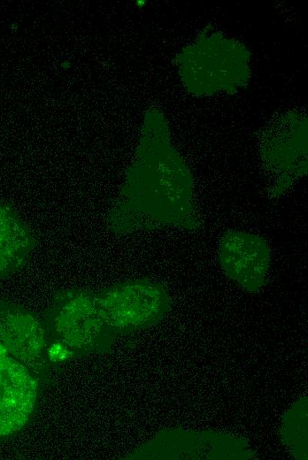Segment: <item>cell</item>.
<instances>
[{
	"label": "cell",
	"mask_w": 308,
	"mask_h": 460,
	"mask_svg": "<svg viewBox=\"0 0 308 460\" xmlns=\"http://www.w3.org/2000/svg\"><path fill=\"white\" fill-rule=\"evenodd\" d=\"M280 437L296 459H308V401L302 396L283 417Z\"/></svg>",
	"instance_id": "9"
},
{
	"label": "cell",
	"mask_w": 308,
	"mask_h": 460,
	"mask_svg": "<svg viewBox=\"0 0 308 460\" xmlns=\"http://www.w3.org/2000/svg\"><path fill=\"white\" fill-rule=\"evenodd\" d=\"M36 243L31 228L13 208L0 201V279L19 271Z\"/></svg>",
	"instance_id": "8"
},
{
	"label": "cell",
	"mask_w": 308,
	"mask_h": 460,
	"mask_svg": "<svg viewBox=\"0 0 308 460\" xmlns=\"http://www.w3.org/2000/svg\"><path fill=\"white\" fill-rule=\"evenodd\" d=\"M256 457L249 441L212 430L172 428L160 431L127 456L147 460H247Z\"/></svg>",
	"instance_id": "4"
},
{
	"label": "cell",
	"mask_w": 308,
	"mask_h": 460,
	"mask_svg": "<svg viewBox=\"0 0 308 460\" xmlns=\"http://www.w3.org/2000/svg\"><path fill=\"white\" fill-rule=\"evenodd\" d=\"M0 343L9 356L24 364L45 386L52 365L42 318L12 302H0Z\"/></svg>",
	"instance_id": "5"
},
{
	"label": "cell",
	"mask_w": 308,
	"mask_h": 460,
	"mask_svg": "<svg viewBox=\"0 0 308 460\" xmlns=\"http://www.w3.org/2000/svg\"><path fill=\"white\" fill-rule=\"evenodd\" d=\"M219 261L229 280L249 293H257L266 283L271 252L262 237L246 231L230 230L220 241Z\"/></svg>",
	"instance_id": "7"
},
{
	"label": "cell",
	"mask_w": 308,
	"mask_h": 460,
	"mask_svg": "<svg viewBox=\"0 0 308 460\" xmlns=\"http://www.w3.org/2000/svg\"><path fill=\"white\" fill-rule=\"evenodd\" d=\"M42 320L48 344L62 346L72 358L105 353L114 341L103 321L95 292L89 289L58 291Z\"/></svg>",
	"instance_id": "2"
},
{
	"label": "cell",
	"mask_w": 308,
	"mask_h": 460,
	"mask_svg": "<svg viewBox=\"0 0 308 460\" xmlns=\"http://www.w3.org/2000/svg\"><path fill=\"white\" fill-rule=\"evenodd\" d=\"M107 222L116 234L200 227L189 172L166 136L147 134L142 139Z\"/></svg>",
	"instance_id": "1"
},
{
	"label": "cell",
	"mask_w": 308,
	"mask_h": 460,
	"mask_svg": "<svg viewBox=\"0 0 308 460\" xmlns=\"http://www.w3.org/2000/svg\"><path fill=\"white\" fill-rule=\"evenodd\" d=\"M103 321L115 339L156 326L171 310V299L160 283L136 279L95 292Z\"/></svg>",
	"instance_id": "3"
},
{
	"label": "cell",
	"mask_w": 308,
	"mask_h": 460,
	"mask_svg": "<svg viewBox=\"0 0 308 460\" xmlns=\"http://www.w3.org/2000/svg\"><path fill=\"white\" fill-rule=\"evenodd\" d=\"M41 384L0 343V439L20 431L37 405Z\"/></svg>",
	"instance_id": "6"
}]
</instances>
